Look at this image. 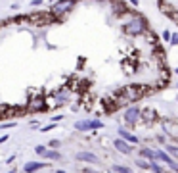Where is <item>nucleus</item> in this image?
Here are the masks:
<instances>
[{"mask_svg": "<svg viewBox=\"0 0 178 173\" xmlns=\"http://www.w3.org/2000/svg\"><path fill=\"white\" fill-rule=\"evenodd\" d=\"M125 31L128 35H132V37H138V35H142L144 31H146V21H144L142 17H132L130 21H127Z\"/></svg>", "mask_w": 178, "mask_h": 173, "instance_id": "1", "label": "nucleus"}, {"mask_svg": "<svg viewBox=\"0 0 178 173\" xmlns=\"http://www.w3.org/2000/svg\"><path fill=\"white\" fill-rule=\"evenodd\" d=\"M73 4H75V0H56V4H54L52 12H54L56 16H61L63 12L71 10V8H73Z\"/></svg>", "mask_w": 178, "mask_h": 173, "instance_id": "2", "label": "nucleus"}, {"mask_svg": "<svg viewBox=\"0 0 178 173\" xmlns=\"http://www.w3.org/2000/svg\"><path fill=\"white\" fill-rule=\"evenodd\" d=\"M100 127H102V121H98V119H86V121L75 123V129H79V131H90V129H100Z\"/></svg>", "mask_w": 178, "mask_h": 173, "instance_id": "3", "label": "nucleus"}, {"mask_svg": "<svg viewBox=\"0 0 178 173\" xmlns=\"http://www.w3.org/2000/svg\"><path fill=\"white\" fill-rule=\"evenodd\" d=\"M113 144H115V148L119 150V152H123V154H130L132 152V148L127 144V141H123V138H117Z\"/></svg>", "mask_w": 178, "mask_h": 173, "instance_id": "4", "label": "nucleus"}, {"mask_svg": "<svg viewBox=\"0 0 178 173\" xmlns=\"http://www.w3.org/2000/svg\"><path fill=\"white\" fill-rule=\"evenodd\" d=\"M77 160L88 161V164H96V161H98V158H96L92 152H79V154H77Z\"/></svg>", "mask_w": 178, "mask_h": 173, "instance_id": "5", "label": "nucleus"}, {"mask_svg": "<svg viewBox=\"0 0 178 173\" xmlns=\"http://www.w3.org/2000/svg\"><path fill=\"white\" fill-rule=\"evenodd\" d=\"M46 104H44V98H31L29 100V110H44Z\"/></svg>", "mask_w": 178, "mask_h": 173, "instance_id": "6", "label": "nucleus"}, {"mask_svg": "<svg viewBox=\"0 0 178 173\" xmlns=\"http://www.w3.org/2000/svg\"><path fill=\"white\" fill-rule=\"evenodd\" d=\"M138 118H140V112L138 110H128L127 113H125V119H127V123H130V125H134L136 121H138Z\"/></svg>", "mask_w": 178, "mask_h": 173, "instance_id": "7", "label": "nucleus"}, {"mask_svg": "<svg viewBox=\"0 0 178 173\" xmlns=\"http://www.w3.org/2000/svg\"><path fill=\"white\" fill-rule=\"evenodd\" d=\"M42 167H44V164H38V161H29V164H25V166H23V169H25L27 173L37 171V169H42Z\"/></svg>", "mask_w": 178, "mask_h": 173, "instance_id": "8", "label": "nucleus"}, {"mask_svg": "<svg viewBox=\"0 0 178 173\" xmlns=\"http://www.w3.org/2000/svg\"><path fill=\"white\" fill-rule=\"evenodd\" d=\"M119 135L125 138V141H128V142H138V138L134 137V135H130L127 129H119Z\"/></svg>", "mask_w": 178, "mask_h": 173, "instance_id": "9", "label": "nucleus"}, {"mask_svg": "<svg viewBox=\"0 0 178 173\" xmlns=\"http://www.w3.org/2000/svg\"><path fill=\"white\" fill-rule=\"evenodd\" d=\"M42 156H44V158H48V160H60V158H61V156H60V152H56V150H44Z\"/></svg>", "mask_w": 178, "mask_h": 173, "instance_id": "10", "label": "nucleus"}, {"mask_svg": "<svg viewBox=\"0 0 178 173\" xmlns=\"http://www.w3.org/2000/svg\"><path fill=\"white\" fill-rule=\"evenodd\" d=\"M142 156H146V158H149V160H155V152H151L149 148H144V150H142Z\"/></svg>", "mask_w": 178, "mask_h": 173, "instance_id": "11", "label": "nucleus"}, {"mask_svg": "<svg viewBox=\"0 0 178 173\" xmlns=\"http://www.w3.org/2000/svg\"><path fill=\"white\" fill-rule=\"evenodd\" d=\"M113 171H121V173H128L130 169H128V167H123V166H113Z\"/></svg>", "mask_w": 178, "mask_h": 173, "instance_id": "12", "label": "nucleus"}, {"mask_svg": "<svg viewBox=\"0 0 178 173\" xmlns=\"http://www.w3.org/2000/svg\"><path fill=\"white\" fill-rule=\"evenodd\" d=\"M48 144H50V148H58L60 146V141H50Z\"/></svg>", "mask_w": 178, "mask_h": 173, "instance_id": "13", "label": "nucleus"}, {"mask_svg": "<svg viewBox=\"0 0 178 173\" xmlns=\"http://www.w3.org/2000/svg\"><path fill=\"white\" fill-rule=\"evenodd\" d=\"M50 129H56L54 123H52V125H46V127H44V129H40V131H50Z\"/></svg>", "mask_w": 178, "mask_h": 173, "instance_id": "14", "label": "nucleus"}, {"mask_svg": "<svg viewBox=\"0 0 178 173\" xmlns=\"http://www.w3.org/2000/svg\"><path fill=\"white\" fill-rule=\"evenodd\" d=\"M44 150H46L44 146H37V154H40V156H42V152H44Z\"/></svg>", "mask_w": 178, "mask_h": 173, "instance_id": "15", "label": "nucleus"}, {"mask_svg": "<svg viewBox=\"0 0 178 173\" xmlns=\"http://www.w3.org/2000/svg\"><path fill=\"white\" fill-rule=\"evenodd\" d=\"M42 4V0H33V2H31V6H40Z\"/></svg>", "mask_w": 178, "mask_h": 173, "instance_id": "16", "label": "nucleus"}, {"mask_svg": "<svg viewBox=\"0 0 178 173\" xmlns=\"http://www.w3.org/2000/svg\"><path fill=\"white\" fill-rule=\"evenodd\" d=\"M172 44H178V33L172 35Z\"/></svg>", "mask_w": 178, "mask_h": 173, "instance_id": "17", "label": "nucleus"}, {"mask_svg": "<svg viewBox=\"0 0 178 173\" xmlns=\"http://www.w3.org/2000/svg\"><path fill=\"white\" fill-rule=\"evenodd\" d=\"M50 2H56V0H50Z\"/></svg>", "mask_w": 178, "mask_h": 173, "instance_id": "18", "label": "nucleus"}]
</instances>
